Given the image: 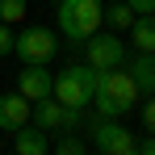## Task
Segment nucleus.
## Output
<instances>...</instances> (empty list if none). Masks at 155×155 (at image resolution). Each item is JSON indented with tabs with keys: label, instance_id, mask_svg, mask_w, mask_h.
<instances>
[{
	"label": "nucleus",
	"instance_id": "15",
	"mask_svg": "<svg viewBox=\"0 0 155 155\" xmlns=\"http://www.w3.org/2000/svg\"><path fill=\"white\" fill-rule=\"evenodd\" d=\"M29 13V0H0V21H8V25H21Z\"/></svg>",
	"mask_w": 155,
	"mask_h": 155
},
{
	"label": "nucleus",
	"instance_id": "17",
	"mask_svg": "<svg viewBox=\"0 0 155 155\" xmlns=\"http://www.w3.org/2000/svg\"><path fill=\"white\" fill-rule=\"evenodd\" d=\"M13 38H17V34L8 29V21H0V59H4L8 51H13Z\"/></svg>",
	"mask_w": 155,
	"mask_h": 155
},
{
	"label": "nucleus",
	"instance_id": "16",
	"mask_svg": "<svg viewBox=\"0 0 155 155\" xmlns=\"http://www.w3.org/2000/svg\"><path fill=\"white\" fill-rule=\"evenodd\" d=\"M143 130L155 134V92H147V101H143Z\"/></svg>",
	"mask_w": 155,
	"mask_h": 155
},
{
	"label": "nucleus",
	"instance_id": "13",
	"mask_svg": "<svg viewBox=\"0 0 155 155\" xmlns=\"http://www.w3.org/2000/svg\"><path fill=\"white\" fill-rule=\"evenodd\" d=\"M134 17H138V13L130 8L126 0H113V4H109V8L101 13V21L113 29V34H117V29H130V21H134Z\"/></svg>",
	"mask_w": 155,
	"mask_h": 155
},
{
	"label": "nucleus",
	"instance_id": "2",
	"mask_svg": "<svg viewBox=\"0 0 155 155\" xmlns=\"http://www.w3.org/2000/svg\"><path fill=\"white\" fill-rule=\"evenodd\" d=\"M105 13V0H59V29H63V38H67V46L76 51V46H84L97 29L105 25L101 21Z\"/></svg>",
	"mask_w": 155,
	"mask_h": 155
},
{
	"label": "nucleus",
	"instance_id": "18",
	"mask_svg": "<svg viewBox=\"0 0 155 155\" xmlns=\"http://www.w3.org/2000/svg\"><path fill=\"white\" fill-rule=\"evenodd\" d=\"M134 13H155V0H126Z\"/></svg>",
	"mask_w": 155,
	"mask_h": 155
},
{
	"label": "nucleus",
	"instance_id": "4",
	"mask_svg": "<svg viewBox=\"0 0 155 155\" xmlns=\"http://www.w3.org/2000/svg\"><path fill=\"white\" fill-rule=\"evenodd\" d=\"M88 147L101 155H138V134L130 126H122V117H101L97 113V122L88 126Z\"/></svg>",
	"mask_w": 155,
	"mask_h": 155
},
{
	"label": "nucleus",
	"instance_id": "12",
	"mask_svg": "<svg viewBox=\"0 0 155 155\" xmlns=\"http://www.w3.org/2000/svg\"><path fill=\"white\" fill-rule=\"evenodd\" d=\"M126 34H130V51H155V13H138Z\"/></svg>",
	"mask_w": 155,
	"mask_h": 155
},
{
	"label": "nucleus",
	"instance_id": "20",
	"mask_svg": "<svg viewBox=\"0 0 155 155\" xmlns=\"http://www.w3.org/2000/svg\"><path fill=\"white\" fill-rule=\"evenodd\" d=\"M0 151H4V143H0Z\"/></svg>",
	"mask_w": 155,
	"mask_h": 155
},
{
	"label": "nucleus",
	"instance_id": "1",
	"mask_svg": "<svg viewBox=\"0 0 155 155\" xmlns=\"http://www.w3.org/2000/svg\"><path fill=\"white\" fill-rule=\"evenodd\" d=\"M138 84L126 67H105L97 71V92H92V109L101 117H126L130 109L138 105Z\"/></svg>",
	"mask_w": 155,
	"mask_h": 155
},
{
	"label": "nucleus",
	"instance_id": "10",
	"mask_svg": "<svg viewBox=\"0 0 155 155\" xmlns=\"http://www.w3.org/2000/svg\"><path fill=\"white\" fill-rule=\"evenodd\" d=\"M122 67L134 76L138 92H155V51H130Z\"/></svg>",
	"mask_w": 155,
	"mask_h": 155
},
{
	"label": "nucleus",
	"instance_id": "3",
	"mask_svg": "<svg viewBox=\"0 0 155 155\" xmlns=\"http://www.w3.org/2000/svg\"><path fill=\"white\" fill-rule=\"evenodd\" d=\"M92 92H97V67L92 63H67L59 76H54V101L67 105V109H80V105H92Z\"/></svg>",
	"mask_w": 155,
	"mask_h": 155
},
{
	"label": "nucleus",
	"instance_id": "11",
	"mask_svg": "<svg viewBox=\"0 0 155 155\" xmlns=\"http://www.w3.org/2000/svg\"><path fill=\"white\" fill-rule=\"evenodd\" d=\"M13 151L17 155H46L51 151V134L42 126H34V122H25L21 130H13Z\"/></svg>",
	"mask_w": 155,
	"mask_h": 155
},
{
	"label": "nucleus",
	"instance_id": "5",
	"mask_svg": "<svg viewBox=\"0 0 155 155\" xmlns=\"http://www.w3.org/2000/svg\"><path fill=\"white\" fill-rule=\"evenodd\" d=\"M54 51H59V38H54L46 25H25L13 38V54H17L21 63H51Z\"/></svg>",
	"mask_w": 155,
	"mask_h": 155
},
{
	"label": "nucleus",
	"instance_id": "14",
	"mask_svg": "<svg viewBox=\"0 0 155 155\" xmlns=\"http://www.w3.org/2000/svg\"><path fill=\"white\" fill-rule=\"evenodd\" d=\"M51 151H59V155H84L88 143L80 138V130H67V134H59V138L51 143Z\"/></svg>",
	"mask_w": 155,
	"mask_h": 155
},
{
	"label": "nucleus",
	"instance_id": "19",
	"mask_svg": "<svg viewBox=\"0 0 155 155\" xmlns=\"http://www.w3.org/2000/svg\"><path fill=\"white\" fill-rule=\"evenodd\" d=\"M138 151H143V155H155V134H147V138H138Z\"/></svg>",
	"mask_w": 155,
	"mask_h": 155
},
{
	"label": "nucleus",
	"instance_id": "7",
	"mask_svg": "<svg viewBox=\"0 0 155 155\" xmlns=\"http://www.w3.org/2000/svg\"><path fill=\"white\" fill-rule=\"evenodd\" d=\"M17 92H21L25 101L51 97V92H54V76L46 71V63H25V67L17 71Z\"/></svg>",
	"mask_w": 155,
	"mask_h": 155
},
{
	"label": "nucleus",
	"instance_id": "6",
	"mask_svg": "<svg viewBox=\"0 0 155 155\" xmlns=\"http://www.w3.org/2000/svg\"><path fill=\"white\" fill-rule=\"evenodd\" d=\"M126 54H130V46L113 34V29H109V34L97 29V34L84 42V63H92L97 71H105V67H122V63H126Z\"/></svg>",
	"mask_w": 155,
	"mask_h": 155
},
{
	"label": "nucleus",
	"instance_id": "8",
	"mask_svg": "<svg viewBox=\"0 0 155 155\" xmlns=\"http://www.w3.org/2000/svg\"><path fill=\"white\" fill-rule=\"evenodd\" d=\"M29 109H34V101H25L21 92H0V130L4 134L21 130L29 122Z\"/></svg>",
	"mask_w": 155,
	"mask_h": 155
},
{
	"label": "nucleus",
	"instance_id": "9",
	"mask_svg": "<svg viewBox=\"0 0 155 155\" xmlns=\"http://www.w3.org/2000/svg\"><path fill=\"white\" fill-rule=\"evenodd\" d=\"M29 122H34V126H42L46 134H63L67 105H59L54 97H42V101H34V109H29Z\"/></svg>",
	"mask_w": 155,
	"mask_h": 155
}]
</instances>
